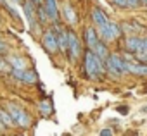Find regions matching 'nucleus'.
<instances>
[{
	"mask_svg": "<svg viewBox=\"0 0 147 136\" xmlns=\"http://www.w3.org/2000/svg\"><path fill=\"white\" fill-rule=\"evenodd\" d=\"M11 71H12V67L9 65V62L5 60V57L0 55V73H4V74H11Z\"/></svg>",
	"mask_w": 147,
	"mask_h": 136,
	"instance_id": "obj_22",
	"label": "nucleus"
},
{
	"mask_svg": "<svg viewBox=\"0 0 147 136\" xmlns=\"http://www.w3.org/2000/svg\"><path fill=\"white\" fill-rule=\"evenodd\" d=\"M21 7H23V16H24V19H26L28 26L35 24V23L38 21V7H40V5H36L33 0H24Z\"/></svg>",
	"mask_w": 147,
	"mask_h": 136,
	"instance_id": "obj_11",
	"label": "nucleus"
},
{
	"mask_svg": "<svg viewBox=\"0 0 147 136\" xmlns=\"http://www.w3.org/2000/svg\"><path fill=\"white\" fill-rule=\"evenodd\" d=\"M123 50L131 52V53H138L145 50V38H142V35H126L123 38Z\"/></svg>",
	"mask_w": 147,
	"mask_h": 136,
	"instance_id": "obj_9",
	"label": "nucleus"
},
{
	"mask_svg": "<svg viewBox=\"0 0 147 136\" xmlns=\"http://www.w3.org/2000/svg\"><path fill=\"white\" fill-rule=\"evenodd\" d=\"M4 7H5L7 14H9V16H11V17H12L14 21H21V14H19V11H18V9H16V7L12 5V4H9V2H7V4H5Z\"/></svg>",
	"mask_w": 147,
	"mask_h": 136,
	"instance_id": "obj_21",
	"label": "nucleus"
},
{
	"mask_svg": "<svg viewBox=\"0 0 147 136\" xmlns=\"http://www.w3.org/2000/svg\"><path fill=\"white\" fill-rule=\"evenodd\" d=\"M5 4H7V0H0V7H4Z\"/></svg>",
	"mask_w": 147,
	"mask_h": 136,
	"instance_id": "obj_28",
	"label": "nucleus"
},
{
	"mask_svg": "<svg viewBox=\"0 0 147 136\" xmlns=\"http://www.w3.org/2000/svg\"><path fill=\"white\" fill-rule=\"evenodd\" d=\"M97 31H99V36H100V40H104L106 43H116V41H119L121 38H123V28H121V24L119 23H116V21H107L106 24H102V26H99L97 28Z\"/></svg>",
	"mask_w": 147,
	"mask_h": 136,
	"instance_id": "obj_5",
	"label": "nucleus"
},
{
	"mask_svg": "<svg viewBox=\"0 0 147 136\" xmlns=\"http://www.w3.org/2000/svg\"><path fill=\"white\" fill-rule=\"evenodd\" d=\"M118 112H121V114H128V107H118Z\"/></svg>",
	"mask_w": 147,
	"mask_h": 136,
	"instance_id": "obj_26",
	"label": "nucleus"
},
{
	"mask_svg": "<svg viewBox=\"0 0 147 136\" xmlns=\"http://www.w3.org/2000/svg\"><path fill=\"white\" fill-rule=\"evenodd\" d=\"M11 76H12L16 81H19V83H23V85H28V86H33V85L38 83V73L33 69V67H28V69H23V71L12 69V71H11Z\"/></svg>",
	"mask_w": 147,
	"mask_h": 136,
	"instance_id": "obj_8",
	"label": "nucleus"
},
{
	"mask_svg": "<svg viewBox=\"0 0 147 136\" xmlns=\"http://www.w3.org/2000/svg\"><path fill=\"white\" fill-rule=\"evenodd\" d=\"M4 107H5V109L9 110V114L12 115V119H14V122H16V127H19V129H30V127H31L33 117L30 115V112H28L26 109H23L21 105H18V103H14V102H5Z\"/></svg>",
	"mask_w": 147,
	"mask_h": 136,
	"instance_id": "obj_4",
	"label": "nucleus"
},
{
	"mask_svg": "<svg viewBox=\"0 0 147 136\" xmlns=\"http://www.w3.org/2000/svg\"><path fill=\"white\" fill-rule=\"evenodd\" d=\"M7 131V127H5V124L2 122V121H0V134H2V133H5Z\"/></svg>",
	"mask_w": 147,
	"mask_h": 136,
	"instance_id": "obj_25",
	"label": "nucleus"
},
{
	"mask_svg": "<svg viewBox=\"0 0 147 136\" xmlns=\"http://www.w3.org/2000/svg\"><path fill=\"white\" fill-rule=\"evenodd\" d=\"M38 23H40L42 26H45V28L52 24V21H50V17H49V14H47V11H45L43 5L38 7Z\"/></svg>",
	"mask_w": 147,
	"mask_h": 136,
	"instance_id": "obj_20",
	"label": "nucleus"
},
{
	"mask_svg": "<svg viewBox=\"0 0 147 136\" xmlns=\"http://www.w3.org/2000/svg\"><path fill=\"white\" fill-rule=\"evenodd\" d=\"M40 40V45H42V48L49 53V55H57V53H61V48H59V40H57V33H55V29H54V26L50 24V26H47L45 29H43V33H42V36L38 38Z\"/></svg>",
	"mask_w": 147,
	"mask_h": 136,
	"instance_id": "obj_6",
	"label": "nucleus"
},
{
	"mask_svg": "<svg viewBox=\"0 0 147 136\" xmlns=\"http://www.w3.org/2000/svg\"><path fill=\"white\" fill-rule=\"evenodd\" d=\"M106 73H107V78L118 81L125 76H130V71H128V60L123 57V53L119 52H111L109 57L106 59Z\"/></svg>",
	"mask_w": 147,
	"mask_h": 136,
	"instance_id": "obj_2",
	"label": "nucleus"
},
{
	"mask_svg": "<svg viewBox=\"0 0 147 136\" xmlns=\"http://www.w3.org/2000/svg\"><path fill=\"white\" fill-rule=\"evenodd\" d=\"M5 60L9 62V65L12 67V69L23 71V69H28V67H30L28 59H26L24 55H19V53H7V55H5Z\"/></svg>",
	"mask_w": 147,
	"mask_h": 136,
	"instance_id": "obj_14",
	"label": "nucleus"
},
{
	"mask_svg": "<svg viewBox=\"0 0 147 136\" xmlns=\"http://www.w3.org/2000/svg\"><path fill=\"white\" fill-rule=\"evenodd\" d=\"M85 43H83V38L75 31V28H69V45H67V62L69 64H78L82 62V57L85 53Z\"/></svg>",
	"mask_w": 147,
	"mask_h": 136,
	"instance_id": "obj_3",
	"label": "nucleus"
},
{
	"mask_svg": "<svg viewBox=\"0 0 147 136\" xmlns=\"http://www.w3.org/2000/svg\"><path fill=\"white\" fill-rule=\"evenodd\" d=\"M99 134H100V136H113V134H114V131H113V129H109V127H104V129H100V131H99Z\"/></svg>",
	"mask_w": 147,
	"mask_h": 136,
	"instance_id": "obj_24",
	"label": "nucleus"
},
{
	"mask_svg": "<svg viewBox=\"0 0 147 136\" xmlns=\"http://www.w3.org/2000/svg\"><path fill=\"white\" fill-rule=\"evenodd\" d=\"M92 50H94L100 59H104V60H106V59L109 57V53H111V50H109V43H106L104 40H99V41H97V45H95Z\"/></svg>",
	"mask_w": 147,
	"mask_h": 136,
	"instance_id": "obj_18",
	"label": "nucleus"
},
{
	"mask_svg": "<svg viewBox=\"0 0 147 136\" xmlns=\"http://www.w3.org/2000/svg\"><path fill=\"white\" fill-rule=\"evenodd\" d=\"M107 21H109V16H107L99 5H92V9H90V23H92L95 28H99V26L106 24Z\"/></svg>",
	"mask_w": 147,
	"mask_h": 136,
	"instance_id": "obj_15",
	"label": "nucleus"
},
{
	"mask_svg": "<svg viewBox=\"0 0 147 136\" xmlns=\"http://www.w3.org/2000/svg\"><path fill=\"white\" fill-rule=\"evenodd\" d=\"M43 7L52 21V24L55 23H61V4H59V0H43Z\"/></svg>",
	"mask_w": 147,
	"mask_h": 136,
	"instance_id": "obj_12",
	"label": "nucleus"
},
{
	"mask_svg": "<svg viewBox=\"0 0 147 136\" xmlns=\"http://www.w3.org/2000/svg\"><path fill=\"white\" fill-rule=\"evenodd\" d=\"M7 53H9V45L0 38V55H7Z\"/></svg>",
	"mask_w": 147,
	"mask_h": 136,
	"instance_id": "obj_23",
	"label": "nucleus"
},
{
	"mask_svg": "<svg viewBox=\"0 0 147 136\" xmlns=\"http://www.w3.org/2000/svg\"><path fill=\"white\" fill-rule=\"evenodd\" d=\"M61 19L69 28H76L80 24L78 11H76V7L73 5L69 0H62V2H61Z\"/></svg>",
	"mask_w": 147,
	"mask_h": 136,
	"instance_id": "obj_7",
	"label": "nucleus"
},
{
	"mask_svg": "<svg viewBox=\"0 0 147 136\" xmlns=\"http://www.w3.org/2000/svg\"><path fill=\"white\" fill-rule=\"evenodd\" d=\"M0 121L5 124L7 129H14V127H16V122H14L12 115L9 114V110H7L5 107H0Z\"/></svg>",
	"mask_w": 147,
	"mask_h": 136,
	"instance_id": "obj_19",
	"label": "nucleus"
},
{
	"mask_svg": "<svg viewBox=\"0 0 147 136\" xmlns=\"http://www.w3.org/2000/svg\"><path fill=\"white\" fill-rule=\"evenodd\" d=\"M82 76L88 81H102L107 76L106 60L90 48H85V53L82 57Z\"/></svg>",
	"mask_w": 147,
	"mask_h": 136,
	"instance_id": "obj_1",
	"label": "nucleus"
},
{
	"mask_svg": "<svg viewBox=\"0 0 147 136\" xmlns=\"http://www.w3.org/2000/svg\"><path fill=\"white\" fill-rule=\"evenodd\" d=\"M111 5H114L116 9H123V11H131V9H140V0H109Z\"/></svg>",
	"mask_w": 147,
	"mask_h": 136,
	"instance_id": "obj_17",
	"label": "nucleus"
},
{
	"mask_svg": "<svg viewBox=\"0 0 147 136\" xmlns=\"http://www.w3.org/2000/svg\"><path fill=\"white\" fill-rule=\"evenodd\" d=\"M145 52H147V36H145Z\"/></svg>",
	"mask_w": 147,
	"mask_h": 136,
	"instance_id": "obj_29",
	"label": "nucleus"
},
{
	"mask_svg": "<svg viewBox=\"0 0 147 136\" xmlns=\"http://www.w3.org/2000/svg\"><path fill=\"white\" fill-rule=\"evenodd\" d=\"M11 2H14L16 5H23V2H24V0H11Z\"/></svg>",
	"mask_w": 147,
	"mask_h": 136,
	"instance_id": "obj_27",
	"label": "nucleus"
},
{
	"mask_svg": "<svg viewBox=\"0 0 147 136\" xmlns=\"http://www.w3.org/2000/svg\"><path fill=\"white\" fill-rule=\"evenodd\" d=\"M121 28H123V33L125 35H144L147 31V26L145 24H140L137 19H130V21L121 23Z\"/></svg>",
	"mask_w": 147,
	"mask_h": 136,
	"instance_id": "obj_13",
	"label": "nucleus"
},
{
	"mask_svg": "<svg viewBox=\"0 0 147 136\" xmlns=\"http://www.w3.org/2000/svg\"><path fill=\"white\" fill-rule=\"evenodd\" d=\"M82 38H83V43H85V47L87 48H94L95 45H97V41L100 40V36H99V31H97V28L90 23L88 26H85L83 28V31H82Z\"/></svg>",
	"mask_w": 147,
	"mask_h": 136,
	"instance_id": "obj_10",
	"label": "nucleus"
},
{
	"mask_svg": "<svg viewBox=\"0 0 147 136\" xmlns=\"http://www.w3.org/2000/svg\"><path fill=\"white\" fill-rule=\"evenodd\" d=\"M128 71H130V76L147 78V64L140 62V60H131V62H128Z\"/></svg>",
	"mask_w": 147,
	"mask_h": 136,
	"instance_id": "obj_16",
	"label": "nucleus"
}]
</instances>
